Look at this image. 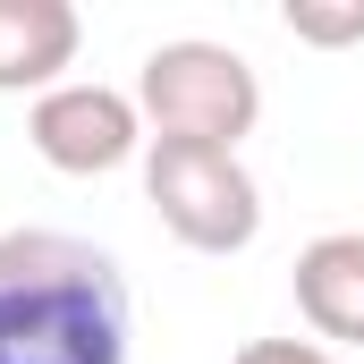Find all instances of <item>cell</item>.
<instances>
[{"label":"cell","mask_w":364,"mask_h":364,"mask_svg":"<svg viewBox=\"0 0 364 364\" xmlns=\"http://www.w3.org/2000/svg\"><path fill=\"white\" fill-rule=\"evenodd\" d=\"M127 279L93 237H0V364H127Z\"/></svg>","instance_id":"1"},{"label":"cell","mask_w":364,"mask_h":364,"mask_svg":"<svg viewBox=\"0 0 364 364\" xmlns=\"http://www.w3.org/2000/svg\"><path fill=\"white\" fill-rule=\"evenodd\" d=\"M136 110L153 136L170 144H220L237 153L263 119V85L255 68L229 51V43H203V34H178V43H153L144 68H136Z\"/></svg>","instance_id":"2"},{"label":"cell","mask_w":364,"mask_h":364,"mask_svg":"<svg viewBox=\"0 0 364 364\" xmlns=\"http://www.w3.org/2000/svg\"><path fill=\"white\" fill-rule=\"evenodd\" d=\"M144 203L195 255H237L263 229V186L220 144H170V136H153L144 144Z\"/></svg>","instance_id":"3"},{"label":"cell","mask_w":364,"mask_h":364,"mask_svg":"<svg viewBox=\"0 0 364 364\" xmlns=\"http://www.w3.org/2000/svg\"><path fill=\"white\" fill-rule=\"evenodd\" d=\"M26 144H34L51 170H68V178H102V170L136 161L153 136H144L136 93L93 85V77H60L51 93H34V110H26Z\"/></svg>","instance_id":"4"},{"label":"cell","mask_w":364,"mask_h":364,"mask_svg":"<svg viewBox=\"0 0 364 364\" xmlns=\"http://www.w3.org/2000/svg\"><path fill=\"white\" fill-rule=\"evenodd\" d=\"M296 314L314 339H339V348H364V229H331L296 255Z\"/></svg>","instance_id":"5"},{"label":"cell","mask_w":364,"mask_h":364,"mask_svg":"<svg viewBox=\"0 0 364 364\" xmlns=\"http://www.w3.org/2000/svg\"><path fill=\"white\" fill-rule=\"evenodd\" d=\"M77 9L68 0H0V93H51L77 60Z\"/></svg>","instance_id":"6"},{"label":"cell","mask_w":364,"mask_h":364,"mask_svg":"<svg viewBox=\"0 0 364 364\" xmlns=\"http://www.w3.org/2000/svg\"><path fill=\"white\" fill-rule=\"evenodd\" d=\"M279 26L314 51H348V43H364V0H288Z\"/></svg>","instance_id":"7"},{"label":"cell","mask_w":364,"mask_h":364,"mask_svg":"<svg viewBox=\"0 0 364 364\" xmlns=\"http://www.w3.org/2000/svg\"><path fill=\"white\" fill-rule=\"evenodd\" d=\"M229 364H339L331 348H314V339H246Z\"/></svg>","instance_id":"8"}]
</instances>
